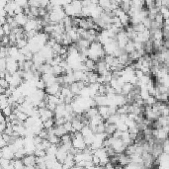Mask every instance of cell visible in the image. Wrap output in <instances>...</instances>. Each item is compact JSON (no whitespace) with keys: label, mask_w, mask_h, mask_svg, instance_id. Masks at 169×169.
Here are the masks:
<instances>
[{"label":"cell","mask_w":169,"mask_h":169,"mask_svg":"<svg viewBox=\"0 0 169 169\" xmlns=\"http://www.w3.org/2000/svg\"><path fill=\"white\" fill-rule=\"evenodd\" d=\"M106 122H108L109 124L117 125L120 122V115H118V114H114V115H111L108 119H107Z\"/></svg>","instance_id":"obj_20"},{"label":"cell","mask_w":169,"mask_h":169,"mask_svg":"<svg viewBox=\"0 0 169 169\" xmlns=\"http://www.w3.org/2000/svg\"><path fill=\"white\" fill-rule=\"evenodd\" d=\"M92 162L94 164V166H100V159L95 156V155L93 154V158H92Z\"/></svg>","instance_id":"obj_32"},{"label":"cell","mask_w":169,"mask_h":169,"mask_svg":"<svg viewBox=\"0 0 169 169\" xmlns=\"http://www.w3.org/2000/svg\"><path fill=\"white\" fill-rule=\"evenodd\" d=\"M61 88H63V86L57 82V83L53 84V85L48 86L47 88H45V93H47L48 95L60 96V92H61Z\"/></svg>","instance_id":"obj_3"},{"label":"cell","mask_w":169,"mask_h":169,"mask_svg":"<svg viewBox=\"0 0 169 169\" xmlns=\"http://www.w3.org/2000/svg\"><path fill=\"white\" fill-rule=\"evenodd\" d=\"M166 66H167V70H168V73H169V63H166Z\"/></svg>","instance_id":"obj_36"},{"label":"cell","mask_w":169,"mask_h":169,"mask_svg":"<svg viewBox=\"0 0 169 169\" xmlns=\"http://www.w3.org/2000/svg\"><path fill=\"white\" fill-rule=\"evenodd\" d=\"M72 144V135L70 134L64 135L63 138H60V144Z\"/></svg>","instance_id":"obj_22"},{"label":"cell","mask_w":169,"mask_h":169,"mask_svg":"<svg viewBox=\"0 0 169 169\" xmlns=\"http://www.w3.org/2000/svg\"><path fill=\"white\" fill-rule=\"evenodd\" d=\"M16 47H17L19 50H21V48H24L26 47H28V40H27V38H26V36H25L24 38L18 39L17 43H16Z\"/></svg>","instance_id":"obj_15"},{"label":"cell","mask_w":169,"mask_h":169,"mask_svg":"<svg viewBox=\"0 0 169 169\" xmlns=\"http://www.w3.org/2000/svg\"><path fill=\"white\" fill-rule=\"evenodd\" d=\"M22 160L24 162L25 166L27 167L37 166V157H36L35 155H26Z\"/></svg>","instance_id":"obj_7"},{"label":"cell","mask_w":169,"mask_h":169,"mask_svg":"<svg viewBox=\"0 0 169 169\" xmlns=\"http://www.w3.org/2000/svg\"><path fill=\"white\" fill-rule=\"evenodd\" d=\"M116 41L117 43H118V45L119 48H121V50H124L126 45L129 43L130 39L128 37V35H127L125 29L123 31H121L120 33H118V35H117V38H116Z\"/></svg>","instance_id":"obj_2"},{"label":"cell","mask_w":169,"mask_h":169,"mask_svg":"<svg viewBox=\"0 0 169 169\" xmlns=\"http://www.w3.org/2000/svg\"><path fill=\"white\" fill-rule=\"evenodd\" d=\"M38 136H40L42 139H48V130L43 129L40 133H39Z\"/></svg>","instance_id":"obj_28"},{"label":"cell","mask_w":169,"mask_h":169,"mask_svg":"<svg viewBox=\"0 0 169 169\" xmlns=\"http://www.w3.org/2000/svg\"><path fill=\"white\" fill-rule=\"evenodd\" d=\"M115 169H125L123 166H121V165H117V166L115 167Z\"/></svg>","instance_id":"obj_34"},{"label":"cell","mask_w":169,"mask_h":169,"mask_svg":"<svg viewBox=\"0 0 169 169\" xmlns=\"http://www.w3.org/2000/svg\"><path fill=\"white\" fill-rule=\"evenodd\" d=\"M35 156L36 157H45V155H47V152L43 149H37L36 148V151H35Z\"/></svg>","instance_id":"obj_29"},{"label":"cell","mask_w":169,"mask_h":169,"mask_svg":"<svg viewBox=\"0 0 169 169\" xmlns=\"http://www.w3.org/2000/svg\"><path fill=\"white\" fill-rule=\"evenodd\" d=\"M132 160H131V156L127 155L126 153H122V154H119V165L121 166L125 167L127 166L129 163H131Z\"/></svg>","instance_id":"obj_11"},{"label":"cell","mask_w":169,"mask_h":169,"mask_svg":"<svg viewBox=\"0 0 169 169\" xmlns=\"http://www.w3.org/2000/svg\"><path fill=\"white\" fill-rule=\"evenodd\" d=\"M98 169H106L105 166H98Z\"/></svg>","instance_id":"obj_35"},{"label":"cell","mask_w":169,"mask_h":169,"mask_svg":"<svg viewBox=\"0 0 169 169\" xmlns=\"http://www.w3.org/2000/svg\"><path fill=\"white\" fill-rule=\"evenodd\" d=\"M15 21L17 22V24L19 25V27H25V25L27 24V22L29 21V18L28 16L25 14V13H22V14H19V15H16L15 17Z\"/></svg>","instance_id":"obj_8"},{"label":"cell","mask_w":169,"mask_h":169,"mask_svg":"<svg viewBox=\"0 0 169 169\" xmlns=\"http://www.w3.org/2000/svg\"><path fill=\"white\" fill-rule=\"evenodd\" d=\"M1 28H2L3 32H4L5 36H9V35H10V34L12 33V31H13V29L11 28V26L9 25L8 23H6L5 25L1 26Z\"/></svg>","instance_id":"obj_27"},{"label":"cell","mask_w":169,"mask_h":169,"mask_svg":"<svg viewBox=\"0 0 169 169\" xmlns=\"http://www.w3.org/2000/svg\"><path fill=\"white\" fill-rule=\"evenodd\" d=\"M54 133H56V135L57 138H63L64 135H67L68 133L66 130L63 126H58V127H54Z\"/></svg>","instance_id":"obj_14"},{"label":"cell","mask_w":169,"mask_h":169,"mask_svg":"<svg viewBox=\"0 0 169 169\" xmlns=\"http://www.w3.org/2000/svg\"><path fill=\"white\" fill-rule=\"evenodd\" d=\"M121 8L125 12L128 13L130 10H131V8H132V1H130V0H125V1H122Z\"/></svg>","instance_id":"obj_23"},{"label":"cell","mask_w":169,"mask_h":169,"mask_svg":"<svg viewBox=\"0 0 169 169\" xmlns=\"http://www.w3.org/2000/svg\"><path fill=\"white\" fill-rule=\"evenodd\" d=\"M44 124V129L45 130H50V129H53L56 127V123H54V119H50V120H47V121L43 122Z\"/></svg>","instance_id":"obj_24"},{"label":"cell","mask_w":169,"mask_h":169,"mask_svg":"<svg viewBox=\"0 0 169 169\" xmlns=\"http://www.w3.org/2000/svg\"><path fill=\"white\" fill-rule=\"evenodd\" d=\"M134 27V30L136 34H139V33H144V31H147L148 30V29L145 28V26L142 24V23H138V24H136V25H134L133 26Z\"/></svg>","instance_id":"obj_21"},{"label":"cell","mask_w":169,"mask_h":169,"mask_svg":"<svg viewBox=\"0 0 169 169\" xmlns=\"http://www.w3.org/2000/svg\"><path fill=\"white\" fill-rule=\"evenodd\" d=\"M26 155H27V152H26L25 148H21V149H19V150H17L15 152V158L16 159H23Z\"/></svg>","instance_id":"obj_25"},{"label":"cell","mask_w":169,"mask_h":169,"mask_svg":"<svg viewBox=\"0 0 169 169\" xmlns=\"http://www.w3.org/2000/svg\"><path fill=\"white\" fill-rule=\"evenodd\" d=\"M67 155H68V152L64 150L63 148H61L60 147H58V150L57 152V161H60V163H64V161H66V159L67 157Z\"/></svg>","instance_id":"obj_9"},{"label":"cell","mask_w":169,"mask_h":169,"mask_svg":"<svg viewBox=\"0 0 169 169\" xmlns=\"http://www.w3.org/2000/svg\"><path fill=\"white\" fill-rule=\"evenodd\" d=\"M109 67L106 64V63L104 61V60H99L98 63H97V66H96V72L99 74L100 76L104 75V74H106L107 72H109Z\"/></svg>","instance_id":"obj_6"},{"label":"cell","mask_w":169,"mask_h":169,"mask_svg":"<svg viewBox=\"0 0 169 169\" xmlns=\"http://www.w3.org/2000/svg\"><path fill=\"white\" fill-rule=\"evenodd\" d=\"M124 51H126L127 54H132V53H134V51H135V42L134 41H129V43L126 45Z\"/></svg>","instance_id":"obj_17"},{"label":"cell","mask_w":169,"mask_h":169,"mask_svg":"<svg viewBox=\"0 0 169 169\" xmlns=\"http://www.w3.org/2000/svg\"><path fill=\"white\" fill-rule=\"evenodd\" d=\"M0 155H1V158L8 159V160H13V159L15 158V151L13 150L10 145H7V147L1 148Z\"/></svg>","instance_id":"obj_5"},{"label":"cell","mask_w":169,"mask_h":169,"mask_svg":"<svg viewBox=\"0 0 169 169\" xmlns=\"http://www.w3.org/2000/svg\"><path fill=\"white\" fill-rule=\"evenodd\" d=\"M134 85H132L131 83H125L122 87V94L124 96H128L129 94L132 93V91L134 90Z\"/></svg>","instance_id":"obj_13"},{"label":"cell","mask_w":169,"mask_h":169,"mask_svg":"<svg viewBox=\"0 0 169 169\" xmlns=\"http://www.w3.org/2000/svg\"><path fill=\"white\" fill-rule=\"evenodd\" d=\"M6 71H8V72L11 74L18 72L19 71L18 61L12 57H7V69H6Z\"/></svg>","instance_id":"obj_4"},{"label":"cell","mask_w":169,"mask_h":169,"mask_svg":"<svg viewBox=\"0 0 169 169\" xmlns=\"http://www.w3.org/2000/svg\"><path fill=\"white\" fill-rule=\"evenodd\" d=\"M13 113H14V110H13L12 106H10V105H9L8 107H6L5 109H3V110H2V114L6 117V118L10 117Z\"/></svg>","instance_id":"obj_26"},{"label":"cell","mask_w":169,"mask_h":169,"mask_svg":"<svg viewBox=\"0 0 169 169\" xmlns=\"http://www.w3.org/2000/svg\"><path fill=\"white\" fill-rule=\"evenodd\" d=\"M98 112H99V115L101 116L105 121H107V119L111 116V114H110V110H109V106H100V107H98Z\"/></svg>","instance_id":"obj_10"},{"label":"cell","mask_w":169,"mask_h":169,"mask_svg":"<svg viewBox=\"0 0 169 169\" xmlns=\"http://www.w3.org/2000/svg\"><path fill=\"white\" fill-rule=\"evenodd\" d=\"M14 114H16V116H17L18 121H19V122H21V123H25L26 121H27V119L29 118V116H28L26 113H24V112L14 111Z\"/></svg>","instance_id":"obj_16"},{"label":"cell","mask_w":169,"mask_h":169,"mask_svg":"<svg viewBox=\"0 0 169 169\" xmlns=\"http://www.w3.org/2000/svg\"><path fill=\"white\" fill-rule=\"evenodd\" d=\"M71 169H84V168H82V167H80V166H78V165H75V166H73Z\"/></svg>","instance_id":"obj_33"},{"label":"cell","mask_w":169,"mask_h":169,"mask_svg":"<svg viewBox=\"0 0 169 169\" xmlns=\"http://www.w3.org/2000/svg\"><path fill=\"white\" fill-rule=\"evenodd\" d=\"M0 105H1V109H5L6 107H8L10 104H9V98L5 95H0Z\"/></svg>","instance_id":"obj_19"},{"label":"cell","mask_w":169,"mask_h":169,"mask_svg":"<svg viewBox=\"0 0 169 169\" xmlns=\"http://www.w3.org/2000/svg\"><path fill=\"white\" fill-rule=\"evenodd\" d=\"M0 87L5 88V89H8L9 87H10V84L7 82V80H6V79L1 78V79H0Z\"/></svg>","instance_id":"obj_31"},{"label":"cell","mask_w":169,"mask_h":169,"mask_svg":"<svg viewBox=\"0 0 169 169\" xmlns=\"http://www.w3.org/2000/svg\"><path fill=\"white\" fill-rule=\"evenodd\" d=\"M29 6L30 7H35V8H40L41 7V1H36V0H32V1H28Z\"/></svg>","instance_id":"obj_30"},{"label":"cell","mask_w":169,"mask_h":169,"mask_svg":"<svg viewBox=\"0 0 169 169\" xmlns=\"http://www.w3.org/2000/svg\"><path fill=\"white\" fill-rule=\"evenodd\" d=\"M12 164L15 169H25V164L22 159H13Z\"/></svg>","instance_id":"obj_18"},{"label":"cell","mask_w":169,"mask_h":169,"mask_svg":"<svg viewBox=\"0 0 169 169\" xmlns=\"http://www.w3.org/2000/svg\"><path fill=\"white\" fill-rule=\"evenodd\" d=\"M105 127H106L105 134L108 135V138L112 136V135L116 133V131H117V126H116V125L109 124V123L106 122V121H105Z\"/></svg>","instance_id":"obj_12"},{"label":"cell","mask_w":169,"mask_h":169,"mask_svg":"<svg viewBox=\"0 0 169 169\" xmlns=\"http://www.w3.org/2000/svg\"><path fill=\"white\" fill-rule=\"evenodd\" d=\"M72 135V145L73 147L77 149L79 151H83L84 149L87 148V144L85 142V139H84L83 135H81V133H74V134L71 135Z\"/></svg>","instance_id":"obj_1"}]
</instances>
